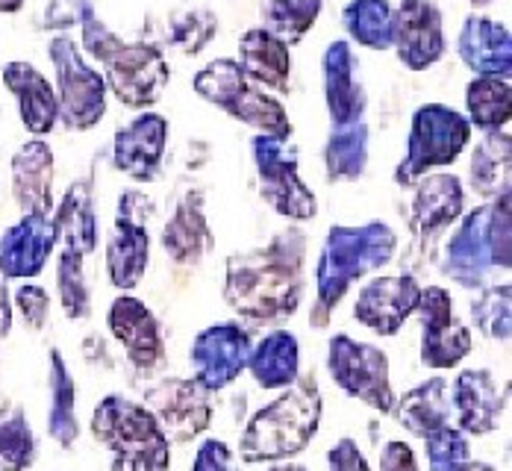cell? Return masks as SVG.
I'll return each mask as SVG.
<instances>
[{"mask_svg": "<svg viewBox=\"0 0 512 471\" xmlns=\"http://www.w3.org/2000/svg\"><path fill=\"white\" fill-rule=\"evenodd\" d=\"M307 289V233L286 227L265 245L227 257L224 301L236 315L268 324L298 313Z\"/></svg>", "mask_w": 512, "mask_h": 471, "instance_id": "obj_1", "label": "cell"}, {"mask_svg": "<svg viewBox=\"0 0 512 471\" xmlns=\"http://www.w3.org/2000/svg\"><path fill=\"white\" fill-rule=\"evenodd\" d=\"M398 251V233L383 221L368 224H333L324 236L318 265H315V304L309 324L324 330L351 286L383 268Z\"/></svg>", "mask_w": 512, "mask_h": 471, "instance_id": "obj_2", "label": "cell"}, {"mask_svg": "<svg viewBox=\"0 0 512 471\" xmlns=\"http://www.w3.org/2000/svg\"><path fill=\"white\" fill-rule=\"evenodd\" d=\"M324 416V398L315 374L298 377L277 401L262 407L245 424L239 439L242 463H286L315 439Z\"/></svg>", "mask_w": 512, "mask_h": 471, "instance_id": "obj_3", "label": "cell"}, {"mask_svg": "<svg viewBox=\"0 0 512 471\" xmlns=\"http://www.w3.org/2000/svg\"><path fill=\"white\" fill-rule=\"evenodd\" d=\"M80 48L101 62L106 92H112L121 104L145 112L159 104L171 80V68L159 48L118 39L98 12L80 21Z\"/></svg>", "mask_w": 512, "mask_h": 471, "instance_id": "obj_4", "label": "cell"}, {"mask_svg": "<svg viewBox=\"0 0 512 471\" xmlns=\"http://www.w3.org/2000/svg\"><path fill=\"white\" fill-rule=\"evenodd\" d=\"M510 236V192H501L489 204L460 215L442 254V271L462 289H486L495 271H510Z\"/></svg>", "mask_w": 512, "mask_h": 471, "instance_id": "obj_5", "label": "cell"}, {"mask_svg": "<svg viewBox=\"0 0 512 471\" xmlns=\"http://www.w3.org/2000/svg\"><path fill=\"white\" fill-rule=\"evenodd\" d=\"M192 86L206 104L218 106L230 118L254 127L256 133L274 139H292V121L286 106L251 83L236 59H212L204 71L195 74Z\"/></svg>", "mask_w": 512, "mask_h": 471, "instance_id": "obj_6", "label": "cell"}, {"mask_svg": "<svg viewBox=\"0 0 512 471\" xmlns=\"http://www.w3.org/2000/svg\"><path fill=\"white\" fill-rule=\"evenodd\" d=\"M471 142V124L454 106L424 104L412 112L407 154L395 168V183L412 186L436 168L454 165Z\"/></svg>", "mask_w": 512, "mask_h": 471, "instance_id": "obj_7", "label": "cell"}, {"mask_svg": "<svg viewBox=\"0 0 512 471\" xmlns=\"http://www.w3.org/2000/svg\"><path fill=\"white\" fill-rule=\"evenodd\" d=\"M92 436L112 457L151 460L171 469V442L151 410L124 395H106L92 413Z\"/></svg>", "mask_w": 512, "mask_h": 471, "instance_id": "obj_8", "label": "cell"}, {"mask_svg": "<svg viewBox=\"0 0 512 471\" xmlns=\"http://www.w3.org/2000/svg\"><path fill=\"white\" fill-rule=\"evenodd\" d=\"M48 56L56 71V101L59 121L68 130L86 133L101 124L106 115V83L101 71H95L71 36H53Z\"/></svg>", "mask_w": 512, "mask_h": 471, "instance_id": "obj_9", "label": "cell"}, {"mask_svg": "<svg viewBox=\"0 0 512 471\" xmlns=\"http://www.w3.org/2000/svg\"><path fill=\"white\" fill-rule=\"evenodd\" d=\"M327 371L333 383L371 407L374 413L389 416L395 410V392L389 377V354L371 342H357L348 333H336L327 342Z\"/></svg>", "mask_w": 512, "mask_h": 471, "instance_id": "obj_10", "label": "cell"}, {"mask_svg": "<svg viewBox=\"0 0 512 471\" xmlns=\"http://www.w3.org/2000/svg\"><path fill=\"white\" fill-rule=\"evenodd\" d=\"M256 180L262 201L289 221H309L318 212V201L298 171V148L289 139L256 133L251 139Z\"/></svg>", "mask_w": 512, "mask_h": 471, "instance_id": "obj_11", "label": "cell"}, {"mask_svg": "<svg viewBox=\"0 0 512 471\" xmlns=\"http://www.w3.org/2000/svg\"><path fill=\"white\" fill-rule=\"evenodd\" d=\"M106 277L115 289L130 295L142 283L151 265V230L145 221V201L139 192H124L112 230L106 236Z\"/></svg>", "mask_w": 512, "mask_h": 471, "instance_id": "obj_12", "label": "cell"}, {"mask_svg": "<svg viewBox=\"0 0 512 471\" xmlns=\"http://www.w3.org/2000/svg\"><path fill=\"white\" fill-rule=\"evenodd\" d=\"M421 321V363L436 371L457 368L471 354V330L454 315V298L442 286H421L415 307Z\"/></svg>", "mask_w": 512, "mask_h": 471, "instance_id": "obj_13", "label": "cell"}, {"mask_svg": "<svg viewBox=\"0 0 512 471\" xmlns=\"http://www.w3.org/2000/svg\"><path fill=\"white\" fill-rule=\"evenodd\" d=\"M204 386L195 377H168L145 392V407L151 410L165 439L174 445L195 442L212 421V404Z\"/></svg>", "mask_w": 512, "mask_h": 471, "instance_id": "obj_14", "label": "cell"}, {"mask_svg": "<svg viewBox=\"0 0 512 471\" xmlns=\"http://www.w3.org/2000/svg\"><path fill=\"white\" fill-rule=\"evenodd\" d=\"M251 348H254L251 336L236 321H221V324L206 327L192 339V348H189V363L195 371V380L206 392H221L233 386L248 368Z\"/></svg>", "mask_w": 512, "mask_h": 471, "instance_id": "obj_15", "label": "cell"}, {"mask_svg": "<svg viewBox=\"0 0 512 471\" xmlns=\"http://www.w3.org/2000/svg\"><path fill=\"white\" fill-rule=\"evenodd\" d=\"M109 333L124 348L136 371L154 374L165 366V336L156 313L136 295H118L106 313Z\"/></svg>", "mask_w": 512, "mask_h": 471, "instance_id": "obj_16", "label": "cell"}, {"mask_svg": "<svg viewBox=\"0 0 512 471\" xmlns=\"http://www.w3.org/2000/svg\"><path fill=\"white\" fill-rule=\"evenodd\" d=\"M392 48L410 71H424L445 56L442 12L430 0H404L392 9Z\"/></svg>", "mask_w": 512, "mask_h": 471, "instance_id": "obj_17", "label": "cell"}, {"mask_svg": "<svg viewBox=\"0 0 512 471\" xmlns=\"http://www.w3.org/2000/svg\"><path fill=\"white\" fill-rule=\"evenodd\" d=\"M59 248V230L51 215H24L0 233V277L33 280L45 271Z\"/></svg>", "mask_w": 512, "mask_h": 471, "instance_id": "obj_18", "label": "cell"}, {"mask_svg": "<svg viewBox=\"0 0 512 471\" xmlns=\"http://www.w3.org/2000/svg\"><path fill=\"white\" fill-rule=\"evenodd\" d=\"M510 386L498 383L489 368H462L451 386V407L465 436H489L507 413Z\"/></svg>", "mask_w": 512, "mask_h": 471, "instance_id": "obj_19", "label": "cell"}, {"mask_svg": "<svg viewBox=\"0 0 512 471\" xmlns=\"http://www.w3.org/2000/svg\"><path fill=\"white\" fill-rule=\"evenodd\" d=\"M421 286L412 274H386L365 283L354 304V318L377 336H395L415 315Z\"/></svg>", "mask_w": 512, "mask_h": 471, "instance_id": "obj_20", "label": "cell"}, {"mask_svg": "<svg viewBox=\"0 0 512 471\" xmlns=\"http://www.w3.org/2000/svg\"><path fill=\"white\" fill-rule=\"evenodd\" d=\"M165 145H168V121L159 112H142L130 124L115 130L112 162L124 177L136 183H154L162 168Z\"/></svg>", "mask_w": 512, "mask_h": 471, "instance_id": "obj_21", "label": "cell"}, {"mask_svg": "<svg viewBox=\"0 0 512 471\" xmlns=\"http://www.w3.org/2000/svg\"><path fill=\"white\" fill-rule=\"evenodd\" d=\"M412 186L415 195L410 207V230L415 239H436L439 233L454 227V221H460L465 210V189L457 174H424Z\"/></svg>", "mask_w": 512, "mask_h": 471, "instance_id": "obj_22", "label": "cell"}, {"mask_svg": "<svg viewBox=\"0 0 512 471\" xmlns=\"http://www.w3.org/2000/svg\"><path fill=\"white\" fill-rule=\"evenodd\" d=\"M321 80H324V104H327L333 127L362 121L368 95L359 80L357 53L345 39L327 45V51L321 56Z\"/></svg>", "mask_w": 512, "mask_h": 471, "instance_id": "obj_23", "label": "cell"}, {"mask_svg": "<svg viewBox=\"0 0 512 471\" xmlns=\"http://www.w3.org/2000/svg\"><path fill=\"white\" fill-rule=\"evenodd\" d=\"M3 86L12 92L24 130L33 139H45L59 124V101L51 80L30 62H6L3 65Z\"/></svg>", "mask_w": 512, "mask_h": 471, "instance_id": "obj_24", "label": "cell"}, {"mask_svg": "<svg viewBox=\"0 0 512 471\" xmlns=\"http://www.w3.org/2000/svg\"><path fill=\"white\" fill-rule=\"evenodd\" d=\"M12 198L24 215H51L56 159L45 139H30L12 154Z\"/></svg>", "mask_w": 512, "mask_h": 471, "instance_id": "obj_25", "label": "cell"}, {"mask_svg": "<svg viewBox=\"0 0 512 471\" xmlns=\"http://www.w3.org/2000/svg\"><path fill=\"white\" fill-rule=\"evenodd\" d=\"M457 53L474 77H512V36L501 21L468 15L457 39Z\"/></svg>", "mask_w": 512, "mask_h": 471, "instance_id": "obj_26", "label": "cell"}, {"mask_svg": "<svg viewBox=\"0 0 512 471\" xmlns=\"http://www.w3.org/2000/svg\"><path fill=\"white\" fill-rule=\"evenodd\" d=\"M212 242L215 236L206 221L204 195L186 192L162 227V251L180 265H195L212 251Z\"/></svg>", "mask_w": 512, "mask_h": 471, "instance_id": "obj_27", "label": "cell"}, {"mask_svg": "<svg viewBox=\"0 0 512 471\" xmlns=\"http://www.w3.org/2000/svg\"><path fill=\"white\" fill-rule=\"evenodd\" d=\"M56 230H59V248L80 254L83 260L98 251V215L92 198V180H74L59 207L53 212Z\"/></svg>", "mask_w": 512, "mask_h": 471, "instance_id": "obj_28", "label": "cell"}, {"mask_svg": "<svg viewBox=\"0 0 512 471\" xmlns=\"http://www.w3.org/2000/svg\"><path fill=\"white\" fill-rule=\"evenodd\" d=\"M239 68L245 71V77L256 83L259 89H271V92H289V80H292V51L274 39L271 33H265L262 27L248 30L239 39Z\"/></svg>", "mask_w": 512, "mask_h": 471, "instance_id": "obj_29", "label": "cell"}, {"mask_svg": "<svg viewBox=\"0 0 512 471\" xmlns=\"http://www.w3.org/2000/svg\"><path fill=\"white\" fill-rule=\"evenodd\" d=\"M395 419L401 427H407L412 436L430 439L436 430L454 421V407H451V383L445 377H430L410 392H404L401 401H395Z\"/></svg>", "mask_w": 512, "mask_h": 471, "instance_id": "obj_30", "label": "cell"}, {"mask_svg": "<svg viewBox=\"0 0 512 471\" xmlns=\"http://www.w3.org/2000/svg\"><path fill=\"white\" fill-rule=\"evenodd\" d=\"M248 371L262 389H289L301 377V345L289 330L268 333L256 348H251Z\"/></svg>", "mask_w": 512, "mask_h": 471, "instance_id": "obj_31", "label": "cell"}, {"mask_svg": "<svg viewBox=\"0 0 512 471\" xmlns=\"http://www.w3.org/2000/svg\"><path fill=\"white\" fill-rule=\"evenodd\" d=\"M48 436L59 448H74L80 439V419H77V383L68 371V363L59 348L48 351Z\"/></svg>", "mask_w": 512, "mask_h": 471, "instance_id": "obj_32", "label": "cell"}, {"mask_svg": "<svg viewBox=\"0 0 512 471\" xmlns=\"http://www.w3.org/2000/svg\"><path fill=\"white\" fill-rule=\"evenodd\" d=\"M510 127L483 133L480 145L471 154V186L483 198H498L510 192Z\"/></svg>", "mask_w": 512, "mask_h": 471, "instance_id": "obj_33", "label": "cell"}, {"mask_svg": "<svg viewBox=\"0 0 512 471\" xmlns=\"http://www.w3.org/2000/svg\"><path fill=\"white\" fill-rule=\"evenodd\" d=\"M324 168L330 183L359 180L368 168V124L354 121L342 127H330L324 145Z\"/></svg>", "mask_w": 512, "mask_h": 471, "instance_id": "obj_34", "label": "cell"}, {"mask_svg": "<svg viewBox=\"0 0 512 471\" xmlns=\"http://www.w3.org/2000/svg\"><path fill=\"white\" fill-rule=\"evenodd\" d=\"M465 106H468V124L492 133L510 127L512 86L504 77H474L465 89Z\"/></svg>", "mask_w": 512, "mask_h": 471, "instance_id": "obj_35", "label": "cell"}, {"mask_svg": "<svg viewBox=\"0 0 512 471\" xmlns=\"http://www.w3.org/2000/svg\"><path fill=\"white\" fill-rule=\"evenodd\" d=\"M348 36L368 51L392 48V6L389 0H351L342 9Z\"/></svg>", "mask_w": 512, "mask_h": 471, "instance_id": "obj_36", "label": "cell"}, {"mask_svg": "<svg viewBox=\"0 0 512 471\" xmlns=\"http://www.w3.org/2000/svg\"><path fill=\"white\" fill-rule=\"evenodd\" d=\"M321 6L324 0H268L262 9V30L280 39L286 48H292L315 27Z\"/></svg>", "mask_w": 512, "mask_h": 471, "instance_id": "obj_37", "label": "cell"}, {"mask_svg": "<svg viewBox=\"0 0 512 471\" xmlns=\"http://www.w3.org/2000/svg\"><path fill=\"white\" fill-rule=\"evenodd\" d=\"M74 251L59 248L56 257V295L68 321H86L92 315V292L86 283V265Z\"/></svg>", "mask_w": 512, "mask_h": 471, "instance_id": "obj_38", "label": "cell"}, {"mask_svg": "<svg viewBox=\"0 0 512 471\" xmlns=\"http://www.w3.org/2000/svg\"><path fill=\"white\" fill-rule=\"evenodd\" d=\"M471 321L474 327L495 342H507L512 333V292L510 283H495L477 292L471 301Z\"/></svg>", "mask_w": 512, "mask_h": 471, "instance_id": "obj_39", "label": "cell"}, {"mask_svg": "<svg viewBox=\"0 0 512 471\" xmlns=\"http://www.w3.org/2000/svg\"><path fill=\"white\" fill-rule=\"evenodd\" d=\"M36 433L24 410H12L0 419V471H27L36 463Z\"/></svg>", "mask_w": 512, "mask_h": 471, "instance_id": "obj_40", "label": "cell"}, {"mask_svg": "<svg viewBox=\"0 0 512 471\" xmlns=\"http://www.w3.org/2000/svg\"><path fill=\"white\" fill-rule=\"evenodd\" d=\"M215 33H218V18L209 9H186L174 15L168 24V42L183 56H195L204 51L215 39Z\"/></svg>", "mask_w": 512, "mask_h": 471, "instance_id": "obj_41", "label": "cell"}, {"mask_svg": "<svg viewBox=\"0 0 512 471\" xmlns=\"http://www.w3.org/2000/svg\"><path fill=\"white\" fill-rule=\"evenodd\" d=\"M424 457L430 471H460L471 463V442L451 421L442 430H436L430 439H424Z\"/></svg>", "mask_w": 512, "mask_h": 471, "instance_id": "obj_42", "label": "cell"}, {"mask_svg": "<svg viewBox=\"0 0 512 471\" xmlns=\"http://www.w3.org/2000/svg\"><path fill=\"white\" fill-rule=\"evenodd\" d=\"M15 310L21 313V321L30 327V330H42L51 318V295L45 286L39 283H30L24 280L18 289H15V298H12Z\"/></svg>", "mask_w": 512, "mask_h": 471, "instance_id": "obj_43", "label": "cell"}, {"mask_svg": "<svg viewBox=\"0 0 512 471\" xmlns=\"http://www.w3.org/2000/svg\"><path fill=\"white\" fill-rule=\"evenodd\" d=\"M189 471H242L239 457L233 454V448L221 439H204L201 448L195 451L192 469Z\"/></svg>", "mask_w": 512, "mask_h": 471, "instance_id": "obj_44", "label": "cell"}, {"mask_svg": "<svg viewBox=\"0 0 512 471\" xmlns=\"http://www.w3.org/2000/svg\"><path fill=\"white\" fill-rule=\"evenodd\" d=\"M327 471H371V466L357 442L345 436L327 451Z\"/></svg>", "mask_w": 512, "mask_h": 471, "instance_id": "obj_45", "label": "cell"}, {"mask_svg": "<svg viewBox=\"0 0 512 471\" xmlns=\"http://www.w3.org/2000/svg\"><path fill=\"white\" fill-rule=\"evenodd\" d=\"M380 471H421L418 469V457L407 442L392 439L383 445L380 451Z\"/></svg>", "mask_w": 512, "mask_h": 471, "instance_id": "obj_46", "label": "cell"}, {"mask_svg": "<svg viewBox=\"0 0 512 471\" xmlns=\"http://www.w3.org/2000/svg\"><path fill=\"white\" fill-rule=\"evenodd\" d=\"M12 321H15V313H12V295H9L6 280L0 277V339H6V336L12 333Z\"/></svg>", "mask_w": 512, "mask_h": 471, "instance_id": "obj_47", "label": "cell"}, {"mask_svg": "<svg viewBox=\"0 0 512 471\" xmlns=\"http://www.w3.org/2000/svg\"><path fill=\"white\" fill-rule=\"evenodd\" d=\"M109 471H171L165 466H156L151 460H124V457H112Z\"/></svg>", "mask_w": 512, "mask_h": 471, "instance_id": "obj_48", "label": "cell"}, {"mask_svg": "<svg viewBox=\"0 0 512 471\" xmlns=\"http://www.w3.org/2000/svg\"><path fill=\"white\" fill-rule=\"evenodd\" d=\"M27 0H0V15H12L24 6Z\"/></svg>", "mask_w": 512, "mask_h": 471, "instance_id": "obj_49", "label": "cell"}, {"mask_svg": "<svg viewBox=\"0 0 512 471\" xmlns=\"http://www.w3.org/2000/svg\"><path fill=\"white\" fill-rule=\"evenodd\" d=\"M460 471H498L495 466H489V463H477V460H471L468 466H462Z\"/></svg>", "mask_w": 512, "mask_h": 471, "instance_id": "obj_50", "label": "cell"}, {"mask_svg": "<svg viewBox=\"0 0 512 471\" xmlns=\"http://www.w3.org/2000/svg\"><path fill=\"white\" fill-rule=\"evenodd\" d=\"M268 471H309V469L298 466V463H277V466H271Z\"/></svg>", "mask_w": 512, "mask_h": 471, "instance_id": "obj_51", "label": "cell"}, {"mask_svg": "<svg viewBox=\"0 0 512 471\" xmlns=\"http://www.w3.org/2000/svg\"><path fill=\"white\" fill-rule=\"evenodd\" d=\"M471 6H489V3H495V0H468Z\"/></svg>", "mask_w": 512, "mask_h": 471, "instance_id": "obj_52", "label": "cell"}]
</instances>
